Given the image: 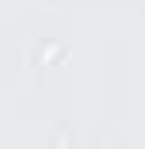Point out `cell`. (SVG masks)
I'll return each instance as SVG.
<instances>
[]
</instances>
